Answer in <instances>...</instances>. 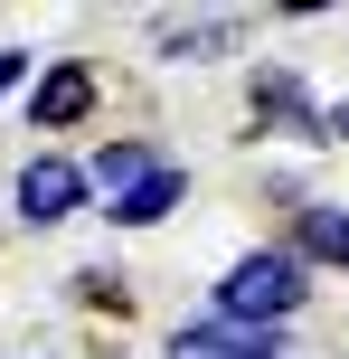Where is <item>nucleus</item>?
Returning a JSON list of instances; mask_svg holds the SVG:
<instances>
[{
	"label": "nucleus",
	"mask_w": 349,
	"mask_h": 359,
	"mask_svg": "<svg viewBox=\"0 0 349 359\" xmlns=\"http://www.w3.org/2000/svg\"><path fill=\"white\" fill-rule=\"evenodd\" d=\"M180 198H189V170H180V161H161L151 180H132L123 198H104V227H161Z\"/></svg>",
	"instance_id": "nucleus-6"
},
{
	"label": "nucleus",
	"mask_w": 349,
	"mask_h": 359,
	"mask_svg": "<svg viewBox=\"0 0 349 359\" xmlns=\"http://www.w3.org/2000/svg\"><path fill=\"white\" fill-rule=\"evenodd\" d=\"M19 104H29V133H76V123H94V104H104V76H94V57H48Z\"/></svg>",
	"instance_id": "nucleus-3"
},
{
	"label": "nucleus",
	"mask_w": 349,
	"mask_h": 359,
	"mask_svg": "<svg viewBox=\"0 0 349 359\" xmlns=\"http://www.w3.org/2000/svg\"><path fill=\"white\" fill-rule=\"evenodd\" d=\"M312 303V265L293 255V236L283 246H245L236 265L208 284V312L236 331H293V312Z\"/></svg>",
	"instance_id": "nucleus-1"
},
{
	"label": "nucleus",
	"mask_w": 349,
	"mask_h": 359,
	"mask_svg": "<svg viewBox=\"0 0 349 359\" xmlns=\"http://www.w3.org/2000/svg\"><path fill=\"white\" fill-rule=\"evenodd\" d=\"M245 114H255V133H293V142H331V104H321V95L302 86L293 67H255V86H245Z\"/></svg>",
	"instance_id": "nucleus-4"
},
{
	"label": "nucleus",
	"mask_w": 349,
	"mask_h": 359,
	"mask_svg": "<svg viewBox=\"0 0 349 359\" xmlns=\"http://www.w3.org/2000/svg\"><path fill=\"white\" fill-rule=\"evenodd\" d=\"M293 255H302V265H340L349 274V208H331V198H302V208H293Z\"/></svg>",
	"instance_id": "nucleus-7"
},
{
	"label": "nucleus",
	"mask_w": 349,
	"mask_h": 359,
	"mask_svg": "<svg viewBox=\"0 0 349 359\" xmlns=\"http://www.w3.org/2000/svg\"><path fill=\"white\" fill-rule=\"evenodd\" d=\"M331 142H349V104H331Z\"/></svg>",
	"instance_id": "nucleus-11"
},
{
	"label": "nucleus",
	"mask_w": 349,
	"mask_h": 359,
	"mask_svg": "<svg viewBox=\"0 0 349 359\" xmlns=\"http://www.w3.org/2000/svg\"><path fill=\"white\" fill-rule=\"evenodd\" d=\"M236 48H245L236 10H218V19H161V38H151L161 67H208V57H236Z\"/></svg>",
	"instance_id": "nucleus-5"
},
{
	"label": "nucleus",
	"mask_w": 349,
	"mask_h": 359,
	"mask_svg": "<svg viewBox=\"0 0 349 359\" xmlns=\"http://www.w3.org/2000/svg\"><path fill=\"white\" fill-rule=\"evenodd\" d=\"M10 208H19V227H29V236H48V227H66V217L94 208V170L66 161V151H29L19 180H10Z\"/></svg>",
	"instance_id": "nucleus-2"
},
{
	"label": "nucleus",
	"mask_w": 349,
	"mask_h": 359,
	"mask_svg": "<svg viewBox=\"0 0 349 359\" xmlns=\"http://www.w3.org/2000/svg\"><path fill=\"white\" fill-rule=\"evenodd\" d=\"M66 293H76V303H123V274H113V265H76Z\"/></svg>",
	"instance_id": "nucleus-10"
},
{
	"label": "nucleus",
	"mask_w": 349,
	"mask_h": 359,
	"mask_svg": "<svg viewBox=\"0 0 349 359\" xmlns=\"http://www.w3.org/2000/svg\"><path fill=\"white\" fill-rule=\"evenodd\" d=\"M38 67H48V57H29V48H10V38H0V104L38 86Z\"/></svg>",
	"instance_id": "nucleus-9"
},
{
	"label": "nucleus",
	"mask_w": 349,
	"mask_h": 359,
	"mask_svg": "<svg viewBox=\"0 0 349 359\" xmlns=\"http://www.w3.org/2000/svg\"><path fill=\"white\" fill-rule=\"evenodd\" d=\"M85 170H94V198H123L132 180H151V170H161V151H151V142H104Z\"/></svg>",
	"instance_id": "nucleus-8"
}]
</instances>
